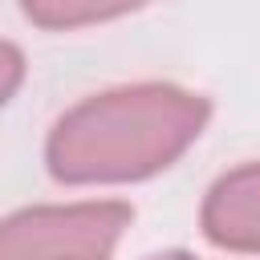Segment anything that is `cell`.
<instances>
[{
    "instance_id": "obj_6",
    "label": "cell",
    "mask_w": 260,
    "mask_h": 260,
    "mask_svg": "<svg viewBox=\"0 0 260 260\" xmlns=\"http://www.w3.org/2000/svg\"><path fill=\"white\" fill-rule=\"evenodd\" d=\"M146 260H187L183 252H162V256H146Z\"/></svg>"
},
{
    "instance_id": "obj_2",
    "label": "cell",
    "mask_w": 260,
    "mask_h": 260,
    "mask_svg": "<svg viewBox=\"0 0 260 260\" xmlns=\"http://www.w3.org/2000/svg\"><path fill=\"white\" fill-rule=\"evenodd\" d=\"M130 207L73 203L37 207L0 223V260H110Z\"/></svg>"
},
{
    "instance_id": "obj_1",
    "label": "cell",
    "mask_w": 260,
    "mask_h": 260,
    "mask_svg": "<svg viewBox=\"0 0 260 260\" xmlns=\"http://www.w3.org/2000/svg\"><path fill=\"white\" fill-rule=\"evenodd\" d=\"M207 102L175 85L93 93L49 134V171L65 183H126L171 167L203 130Z\"/></svg>"
},
{
    "instance_id": "obj_3",
    "label": "cell",
    "mask_w": 260,
    "mask_h": 260,
    "mask_svg": "<svg viewBox=\"0 0 260 260\" xmlns=\"http://www.w3.org/2000/svg\"><path fill=\"white\" fill-rule=\"evenodd\" d=\"M203 232L232 252H260V162L223 175L203 203Z\"/></svg>"
},
{
    "instance_id": "obj_5",
    "label": "cell",
    "mask_w": 260,
    "mask_h": 260,
    "mask_svg": "<svg viewBox=\"0 0 260 260\" xmlns=\"http://www.w3.org/2000/svg\"><path fill=\"white\" fill-rule=\"evenodd\" d=\"M20 73H24V61H20V53L12 49V45H4L0 41V106L12 98V89L20 85Z\"/></svg>"
},
{
    "instance_id": "obj_4",
    "label": "cell",
    "mask_w": 260,
    "mask_h": 260,
    "mask_svg": "<svg viewBox=\"0 0 260 260\" xmlns=\"http://www.w3.org/2000/svg\"><path fill=\"white\" fill-rule=\"evenodd\" d=\"M146 0H20V8L28 12V20L45 24V28H81V24H98L110 16H122L130 8H138Z\"/></svg>"
}]
</instances>
